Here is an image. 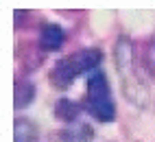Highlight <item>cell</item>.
<instances>
[{
	"label": "cell",
	"instance_id": "1",
	"mask_svg": "<svg viewBox=\"0 0 155 142\" xmlns=\"http://www.w3.org/2000/svg\"><path fill=\"white\" fill-rule=\"evenodd\" d=\"M101 59H103V53L98 48H83V50H79V53L61 57L53 66V70H50V83L61 88V90H66L79 74L94 70L101 64Z\"/></svg>",
	"mask_w": 155,
	"mask_h": 142
},
{
	"label": "cell",
	"instance_id": "2",
	"mask_svg": "<svg viewBox=\"0 0 155 142\" xmlns=\"http://www.w3.org/2000/svg\"><path fill=\"white\" fill-rule=\"evenodd\" d=\"M87 111L94 116L98 123H111L116 118V105L109 92V83L105 72L94 70L87 79V96H85Z\"/></svg>",
	"mask_w": 155,
	"mask_h": 142
},
{
	"label": "cell",
	"instance_id": "3",
	"mask_svg": "<svg viewBox=\"0 0 155 142\" xmlns=\"http://www.w3.org/2000/svg\"><path fill=\"white\" fill-rule=\"evenodd\" d=\"M64 39L66 33L59 24H44L42 26V33H39V46L44 50H59L64 46Z\"/></svg>",
	"mask_w": 155,
	"mask_h": 142
},
{
	"label": "cell",
	"instance_id": "4",
	"mask_svg": "<svg viewBox=\"0 0 155 142\" xmlns=\"http://www.w3.org/2000/svg\"><path fill=\"white\" fill-rule=\"evenodd\" d=\"M39 131L33 120L28 118H15L13 123V142H37Z\"/></svg>",
	"mask_w": 155,
	"mask_h": 142
},
{
	"label": "cell",
	"instance_id": "5",
	"mask_svg": "<svg viewBox=\"0 0 155 142\" xmlns=\"http://www.w3.org/2000/svg\"><path fill=\"white\" fill-rule=\"evenodd\" d=\"M35 98V85L26 79H18L15 81V92H13V105L15 109L26 107L31 101Z\"/></svg>",
	"mask_w": 155,
	"mask_h": 142
},
{
	"label": "cell",
	"instance_id": "6",
	"mask_svg": "<svg viewBox=\"0 0 155 142\" xmlns=\"http://www.w3.org/2000/svg\"><path fill=\"white\" fill-rule=\"evenodd\" d=\"M79 114H81L79 103H74L70 98H59L55 103V118L64 120V123H74L79 118Z\"/></svg>",
	"mask_w": 155,
	"mask_h": 142
},
{
	"label": "cell",
	"instance_id": "7",
	"mask_svg": "<svg viewBox=\"0 0 155 142\" xmlns=\"http://www.w3.org/2000/svg\"><path fill=\"white\" fill-rule=\"evenodd\" d=\"M61 138H64L66 142H90L92 138H94V129H92L90 125H72L68 129H64V134H61Z\"/></svg>",
	"mask_w": 155,
	"mask_h": 142
},
{
	"label": "cell",
	"instance_id": "8",
	"mask_svg": "<svg viewBox=\"0 0 155 142\" xmlns=\"http://www.w3.org/2000/svg\"><path fill=\"white\" fill-rule=\"evenodd\" d=\"M144 66L155 77V37H151L147 42V46H144Z\"/></svg>",
	"mask_w": 155,
	"mask_h": 142
}]
</instances>
